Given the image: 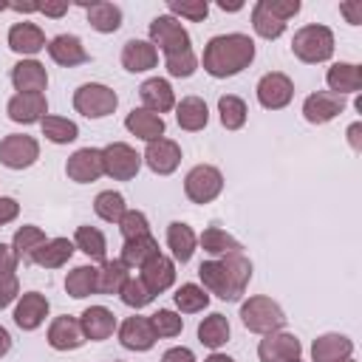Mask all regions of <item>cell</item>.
<instances>
[{"label":"cell","mask_w":362,"mask_h":362,"mask_svg":"<svg viewBox=\"0 0 362 362\" xmlns=\"http://www.w3.org/2000/svg\"><path fill=\"white\" fill-rule=\"evenodd\" d=\"M74 249H79L90 260H105L107 240H105V235L96 226H79L76 235H74Z\"/></svg>","instance_id":"obj_42"},{"label":"cell","mask_w":362,"mask_h":362,"mask_svg":"<svg viewBox=\"0 0 362 362\" xmlns=\"http://www.w3.org/2000/svg\"><path fill=\"white\" fill-rule=\"evenodd\" d=\"M8 8H14V11H25V14H31V11H40V3H8Z\"/></svg>","instance_id":"obj_59"},{"label":"cell","mask_w":362,"mask_h":362,"mask_svg":"<svg viewBox=\"0 0 362 362\" xmlns=\"http://www.w3.org/2000/svg\"><path fill=\"white\" fill-rule=\"evenodd\" d=\"M127 277H130V269L122 260H102L99 277H96V291L113 297V294L122 291V286L127 283Z\"/></svg>","instance_id":"obj_36"},{"label":"cell","mask_w":362,"mask_h":362,"mask_svg":"<svg viewBox=\"0 0 362 362\" xmlns=\"http://www.w3.org/2000/svg\"><path fill=\"white\" fill-rule=\"evenodd\" d=\"M88 14V23L93 31L99 34H113L119 31L122 25V8L116 3H107V0H96V3H79Z\"/></svg>","instance_id":"obj_28"},{"label":"cell","mask_w":362,"mask_h":362,"mask_svg":"<svg viewBox=\"0 0 362 362\" xmlns=\"http://www.w3.org/2000/svg\"><path fill=\"white\" fill-rule=\"evenodd\" d=\"M201 249L212 257H226V255H243V246L240 240H235L229 232H223L221 226H206L198 238Z\"/></svg>","instance_id":"obj_32"},{"label":"cell","mask_w":362,"mask_h":362,"mask_svg":"<svg viewBox=\"0 0 362 362\" xmlns=\"http://www.w3.org/2000/svg\"><path fill=\"white\" fill-rule=\"evenodd\" d=\"M65 173L71 181L76 184H90L99 175H105V164H102V150L99 147H79L68 161H65Z\"/></svg>","instance_id":"obj_12"},{"label":"cell","mask_w":362,"mask_h":362,"mask_svg":"<svg viewBox=\"0 0 362 362\" xmlns=\"http://www.w3.org/2000/svg\"><path fill=\"white\" fill-rule=\"evenodd\" d=\"M161 362H195V354L187 345H175V348H167L161 354Z\"/></svg>","instance_id":"obj_54"},{"label":"cell","mask_w":362,"mask_h":362,"mask_svg":"<svg viewBox=\"0 0 362 362\" xmlns=\"http://www.w3.org/2000/svg\"><path fill=\"white\" fill-rule=\"evenodd\" d=\"M6 8H8V3H3V0H0V11H6Z\"/></svg>","instance_id":"obj_62"},{"label":"cell","mask_w":362,"mask_h":362,"mask_svg":"<svg viewBox=\"0 0 362 362\" xmlns=\"http://www.w3.org/2000/svg\"><path fill=\"white\" fill-rule=\"evenodd\" d=\"M218 113H221V124L226 130H240L249 119V110H246V102L235 93H226L218 99Z\"/></svg>","instance_id":"obj_41"},{"label":"cell","mask_w":362,"mask_h":362,"mask_svg":"<svg viewBox=\"0 0 362 362\" xmlns=\"http://www.w3.org/2000/svg\"><path fill=\"white\" fill-rule=\"evenodd\" d=\"M93 212H96L102 221H107V223H119V218L127 212L124 195L116 192V189H105V192H99L96 201H93Z\"/></svg>","instance_id":"obj_44"},{"label":"cell","mask_w":362,"mask_h":362,"mask_svg":"<svg viewBox=\"0 0 362 362\" xmlns=\"http://www.w3.org/2000/svg\"><path fill=\"white\" fill-rule=\"evenodd\" d=\"M45 48H48L51 59L57 65H62V68H74V65H82V62L90 59V54L85 51L82 40L76 34H57Z\"/></svg>","instance_id":"obj_22"},{"label":"cell","mask_w":362,"mask_h":362,"mask_svg":"<svg viewBox=\"0 0 362 362\" xmlns=\"http://www.w3.org/2000/svg\"><path fill=\"white\" fill-rule=\"evenodd\" d=\"M339 14H345L351 25H359L362 23V3H339Z\"/></svg>","instance_id":"obj_55"},{"label":"cell","mask_w":362,"mask_h":362,"mask_svg":"<svg viewBox=\"0 0 362 362\" xmlns=\"http://www.w3.org/2000/svg\"><path fill=\"white\" fill-rule=\"evenodd\" d=\"M218 8H221V11H240V8H243V3H240V0H235V3L221 0V3H218Z\"/></svg>","instance_id":"obj_60"},{"label":"cell","mask_w":362,"mask_h":362,"mask_svg":"<svg viewBox=\"0 0 362 362\" xmlns=\"http://www.w3.org/2000/svg\"><path fill=\"white\" fill-rule=\"evenodd\" d=\"M40 11L45 17H62L68 11V3L65 0H59V3H40Z\"/></svg>","instance_id":"obj_57"},{"label":"cell","mask_w":362,"mask_h":362,"mask_svg":"<svg viewBox=\"0 0 362 362\" xmlns=\"http://www.w3.org/2000/svg\"><path fill=\"white\" fill-rule=\"evenodd\" d=\"M119 300L127 305V308H144V305H150L153 303V294H150V288L141 283V277H127V283L122 286V291H119Z\"/></svg>","instance_id":"obj_45"},{"label":"cell","mask_w":362,"mask_h":362,"mask_svg":"<svg viewBox=\"0 0 362 362\" xmlns=\"http://www.w3.org/2000/svg\"><path fill=\"white\" fill-rule=\"evenodd\" d=\"M119 232L124 240L130 238H139V235H150V221L141 209H127L122 218H119Z\"/></svg>","instance_id":"obj_49"},{"label":"cell","mask_w":362,"mask_h":362,"mask_svg":"<svg viewBox=\"0 0 362 362\" xmlns=\"http://www.w3.org/2000/svg\"><path fill=\"white\" fill-rule=\"evenodd\" d=\"M45 45H48V42H45V31H42L37 23L23 20V23H14V25L8 28V48H11L14 54L34 57V54H40Z\"/></svg>","instance_id":"obj_19"},{"label":"cell","mask_w":362,"mask_h":362,"mask_svg":"<svg viewBox=\"0 0 362 362\" xmlns=\"http://www.w3.org/2000/svg\"><path fill=\"white\" fill-rule=\"evenodd\" d=\"M102 164L105 175H110L113 181H130L141 170V156L124 141H110L107 147H102Z\"/></svg>","instance_id":"obj_8"},{"label":"cell","mask_w":362,"mask_h":362,"mask_svg":"<svg viewBox=\"0 0 362 362\" xmlns=\"http://www.w3.org/2000/svg\"><path fill=\"white\" fill-rule=\"evenodd\" d=\"M116 105H119L116 90L102 82H85L74 90V107L85 119H105L116 110Z\"/></svg>","instance_id":"obj_5"},{"label":"cell","mask_w":362,"mask_h":362,"mask_svg":"<svg viewBox=\"0 0 362 362\" xmlns=\"http://www.w3.org/2000/svg\"><path fill=\"white\" fill-rule=\"evenodd\" d=\"M40 127H42V136H45L48 141H54V144H71V141H76V136H79L76 122H71V119H65V116H45V119L40 122Z\"/></svg>","instance_id":"obj_43"},{"label":"cell","mask_w":362,"mask_h":362,"mask_svg":"<svg viewBox=\"0 0 362 362\" xmlns=\"http://www.w3.org/2000/svg\"><path fill=\"white\" fill-rule=\"evenodd\" d=\"M156 331H153V322L150 317H127L122 325H119V342L127 348V351H150L156 345Z\"/></svg>","instance_id":"obj_18"},{"label":"cell","mask_w":362,"mask_h":362,"mask_svg":"<svg viewBox=\"0 0 362 362\" xmlns=\"http://www.w3.org/2000/svg\"><path fill=\"white\" fill-rule=\"evenodd\" d=\"M11 85L17 93H42L48 88L45 65L37 59H20L11 68Z\"/></svg>","instance_id":"obj_21"},{"label":"cell","mask_w":362,"mask_h":362,"mask_svg":"<svg viewBox=\"0 0 362 362\" xmlns=\"http://www.w3.org/2000/svg\"><path fill=\"white\" fill-rule=\"evenodd\" d=\"M240 322L252 334H272V331H283L286 314H283V308L272 297L257 294V297H249L240 305Z\"/></svg>","instance_id":"obj_4"},{"label":"cell","mask_w":362,"mask_h":362,"mask_svg":"<svg viewBox=\"0 0 362 362\" xmlns=\"http://www.w3.org/2000/svg\"><path fill=\"white\" fill-rule=\"evenodd\" d=\"M221 189H223V175L212 164H195L184 178V192L192 204H209L221 195Z\"/></svg>","instance_id":"obj_7"},{"label":"cell","mask_w":362,"mask_h":362,"mask_svg":"<svg viewBox=\"0 0 362 362\" xmlns=\"http://www.w3.org/2000/svg\"><path fill=\"white\" fill-rule=\"evenodd\" d=\"M195 243H198V238H195V232H192L189 223L173 221V223L167 226V246H170V252H173V257H175L178 263H187V260L192 257Z\"/></svg>","instance_id":"obj_33"},{"label":"cell","mask_w":362,"mask_h":362,"mask_svg":"<svg viewBox=\"0 0 362 362\" xmlns=\"http://www.w3.org/2000/svg\"><path fill=\"white\" fill-rule=\"evenodd\" d=\"M198 277L204 288L226 303L240 300L252 280V263L243 255H226V257H212L198 266Z\"/></svg>","instance_id":"obj_2"},{"label":"cell","mask_w":362,"mask_h":362,"mask_svg":"<svg viewBox=\"0 0 362 362\" xmlns=\"http://www.w3.org/2000/svg\"><path fill=\"white\" fill-rule=\"evenodd\" d=\"M6 113L11 122L17 124H34V122H42L45 113H48V102H45V93H14L6 105Z\"/></svg>","instance_id":"obj_16"},{"label":"cell","mask_w":362,"mask_h":362,"mask_svg":"<svg viewBox=\"0 0 362 362\" xmlns=\"http://www.w3.org/2000/svg\"><path fill=\"white\" fill-rule=\"evenodd\" d=\"M229 334H232V328H229V320L223 317V314H209V317H204L201 322H198V342L201 345H206L209 351H218L221 345H226L229 342Z\"/></svg>","instance_id":"obj_35"},{"label":"cell","mask_w":362,"mask_h":362,"mask_svg":"<svg viewBox=\"0 0 362 362\" xmlns=\"http://www.w3.org/2000/svg\"><path fill=\"white\" fill-rule=\"evenodd\" d=\"M141 274V283L150 288V294L156 297V294H161V291H167L173 283H175V263L167 257V255H156V257H150L141 269H139Z\"/></svg>","instance_id":"obj_20"},{"label":"cell","mask_w":362,"mask_h":362,"mask_svg":"<svg viewBox=\"0 0 362 362\" xmlns=\"http://www.w3.org/2000/svg\"><path fill=\"white\" fill-rule=\"evenodd\" d=\"M175 122L181 130H204L209 122V107L201 96H184L181 102H175Z\"/></svg>","instance_id":"obj_30"},{"label":"cell","mask_w":362,"mask_h":362,"mask_svg":"<svg viewBox=\"0 0 362 362\" xmlns=\"http://www.w3.org/2000/svg\"><path fill=\"white\" fill-rule=\"evenodd\" d=\"M303 354V345L294 334L288 331H272V334H263L260 345H257V356L260 362H291V359H300Z\"/></svg>","instance_id":"obj_11"},{"label":"cell","mask_w":362,"mask_h":362,"mask_svg":"<svg viewBox=\"0 0 362 362\" xmlns=\"http://www.w3.org/2000/svg\"><path fill=\"white\" fill-rule=\"evenodd\" d=\"M345 362H354V359H345Z\"/></svg>","instance_id":"obj_64"},{"label":"cell","mask_w":362,"mask_h":362,"mask_svg":"<svg viewBox=\"0 0 362 362\" xmlns=\"http://www.w3.org/2000/svg\"><path fill=\"white\" fill-rule=\"evenodd\" d=\"M291 362H303V359H291Z\"/></svg>","instance_id":"obj_63"},{"label":"cell","mask_w":362,"mask_h":362,"mask_svg":"<svg viewBox=\"0 0 362 362\" xmlns=\"http://www.w3.org/2000/svg\"><path fill=\"white\" fill-rule=\"evenodd\" d=\"M158 255V240L153 238V235H139V238H130V240H124V246H122V263L127 266V269H141L150 257H156Z\"/></svg>","instance_id":"obj_34"},{"label":"cell","mask_w":362,"mask_h":362,"mask_svg":"<svg viewBox=\"0 0 362 362\" xmlns=\"http://www.w3.org/2000/svg\"><path fill=\"white\" fill-rule=\"evenodd\" d=\"M348 144H351V150L362 153V122H354L348 127Z\"/></svg>","instance_id":"obj_56"},{"label":"cell","mask_w":362,"mask_h":362,"mask_svg":"<svg viewBox=\"0 0 362 362\" xmlns=\"http://www.w3.org/2000/svg\"><path fill=\"white\" fill-rule=\"evenodd\" d=\"M124 127L136 136V139H141V141H156V139H161L164 136V119L158 116V113H153V110H144V107H133L130 113H127V119H124Z\"/></svg>","instance_id":"obj_27"},{"label":"cell","mask_w":362,"mask_h":362,"mask_svg":"<svg viewBox=\"0 0 362 362\" xmlns=\"http://www.w3.org/2000/svg\"><path fill=\"white\" fill-rule=\"evenodd\" d=\"M8 351H11V334L0 325V356H6Z\"/></svg>","instance_id":"obj_58"},{"label":"cell","mask_w":362,"mask_h":362,"mask_svg":"<svg viewBox=\"0 0 362 362\" xmlns=\"http://www.w3.org/2000/svg\"><path fill=\"white\" fill-rule=\"evenodd\" d=\"M79 325H82L85 339L102 342L116 331V314L110 308H105V305H90V308H85L79 314Z\"/></svg>","instance_id":"obj_24"},{"label":"cell","mask_w":362,"mask_h":362,"mask_svg":"<svg viewBox=\"0 0 362 362\" xmlns=\"http://www.w3.org/2000/svg\"><path fill=\"white\" fill-rule=\"evenodd\" d=\"M325 82H328L331 93H339V96L356 93L362 88V68L354 62H334L325 71Z\"/></svg>","instance_id":"obj_29"},{"label":"cell","mask_w":362,"mask_h":362,"mask_svg":"<svg viewBox=\"0 0 362 362\" xmlns=\"http://www.w3.org/2000/svg\"><path fill=\"white\" fill-rule=\"evenodd\" d=\"M167 8H170V14L175 20L178 17H187L189 23H201L209 14V3L206 0H170Z\"/></svg>","instance_id":"obj_47"},{"label":"cell","mask_w":362,"mask_h":362,"mask_svg":"<svg viewBox=\"0 0 362 362\" xmlns=\"http://www.w3.org/2000/svg\"><path fill=\"white\" fill-rule=\"evenodd\" d=\"M291 99H294V82L286 74L269 71V74L260 76V82H257V102L266 110H283Z\"/></svg>","instance_id":"obj_10"},{"label":"cell","mask_w":362,"mask_h":362,"mask_svg":"<svg viewBox=\"0 0 362 362\" xmlns=\"http://www.w3.org/2000/svg\"><path fill=\"white\" fill-rule=\"evenodd\" d=\"M48 345L54 351H76L85 345V334L76 317H54V322L48 325Z\"/></svg>","instance_id":"obj_17"},{"label":"cell","mask_w":362,"mask_h":362,"mask_svg":"<svg viewBox=\"0 0 362 362\" xmlns=\"http://www.w3.org/2000/svg\"><path fill=\"white\" fill-rule=\"evenodd\" d=\"M17 215H20V204L14 198H8V195H0V226L11 223Z\"/></svg>","instance_id":"obj_53"},{"label":"cell","mask_w":362,"mask_h":362,"mask_svg":"<svg viewBox=\"0 0 362 362\" xmlns=\"http://www.w3.org/2000/svg\"><path fill=\"white\" fill-rule=\"evenodd\" d=\"M96 277H99V269L93 266H76L68 272L65 277V291L74 297V300H85L90 294H96Z\"/></svg>","instance_id":"obj_38"},{"label":"cell","mask_w":362,"mask_h":362,"mask_svg":"<svg viewBox=\"0 0 362 362\" xmlns=\"http://www.w3.org/2000/svg\"><path fill=\"white\" fill-rule=\"evenodd\" d=\"M20 297V283L17 277H0V308L11 305Z\"/></svg>","instance_id":"obj_51"},{"label":"cell","mask_w":362,"mask_h":362,"mask_svg":"<svg viewBox=\"0 0 362 362\" xmlns=\"http://www.w3.org/2000/svg\"><path fill=\"white\" fill-rule=\"evenodd\" d=\"M150 42H153L156 51H161L164 57H173V54H181V51H189V48H192L189 31H187L173 14H158V17H153V23H150Z\"/></svg>","instance_id":"obj_6"},{"label":"cell","mask_w":362,"mask_h":362,"mask_svg":"<svg viewBox=\"0 0 362 362\" xmlns=\"http://www.w3.org/2000/svg\"><path fill=\"white\" fill-rule=\"evenodd\" d=\"M40 158V144L28 133H8L0 141V164L8 170H25Z\"/></svg>","instance_id":"obj_9"},{"label":"cell","mask_w":362,"mask_h":362,"mask_svg":"<svg viewBox=\"0 0 362 362\" xmlns=\"http://www.w3.org/2000/svg\"><path fill=\"white\" fill-rule=\"evenodd\" d=\"M255 59V40L249 34H218L204 45V71L215 79H226L249 68Z\"/></svg>","instance_id":"obj_1"},{"label":"cell","mask_w":362,"mask_h":362,"mask_svg":"<svg viewBox=\"0 0 362 362\" xmlns=\"http://www.w3.org/2000/svg\"><path fill=\"white\" fill-rule=\"evenodd\" d=\"M354 354V342L345 334H322L311 342L314 362H345Z\"/></svg>","instance_id":"obj_26"},{"label":"cell","mask_w":362,"mask_h":362,"mask_svg":"<svg viewBox=\"0 0 362 362\" xmlns=\"http://www.w3.org/2000/svg\"><path fill=\"white\" fill-rule=\"evenodd\" d=\"M204 362H235V359H232V356H226V354H218V351H212V354H209Z\"/></svg>","instance_id":"obj_61"},{"label":"cell","mask_w":362,"mask_h":362,"mask_svg":"<svg viewBox=\"0 0 362 362\" xmlns=\"http://www.w3.org/2000/svg\"><path fill=\"white\" fill-rule=\"evenodd\" d=\"M14 269H17V255L11 246L0 243V277H14Z\"/></svg>","instance_id":"obj_52"},{"label":"cell","mask_w":362,"mask_h":362,"mask_svg":"<svg viewBox=\"0 0 362 362\" xmlns=\"http://www.w3.org/2000/svg\"><path fill=\"white\" fill-rule=\"evenodd\" d=\"M164 68H167L170 76H175V79H187V76L195 74V68H198V57H195V51L189 48V51L164 57Z\"/></svg>","instance_id":"obj_48"},{"label":"cell","mask_w":362,"mask_h":362,"mask_svg":"<svg viewBox=\"0 0 362 362\" xmlns=\"http://www.w3.org/2000/svg\"><path fill=\"white\" fill-rule=\"evenodd\" d=\"M74 252H76V249H74V240H68V238H51V240H45V243L34 252L31 263H37V266H42V269H59V266H65V263L71 260Z\"/></svg>","instance_id":"obj_31"},{"label":"cell","mask_w":362,"mask_h":362,"mask_svg":"<svg viewBox=\"0 0 362 362\" xmlns=\"http://www.w3.org/2000/svg\"><path fill=\"white\" fill-rule=\"evenodd\" d=\"M158 62V51L150 40H127L122 48V68L130 74H144L150 68H156Z\"/></svg>","instance_id":"obj_25"},{"label":"cell","mask_w":362,"mask_h":362,"mask_svg":"<svg viewBox=\"0 0 362 362\" xmlns=\"http://www.w3.org/2000/svg\"><path fill=\"white\" fill-rule=\"evenodd\" d=\"M263 3H266V8H269L274 17H280L283 23H288L291 17H297L300 8H303L300 0H263Z\"/></svg>","instance_id":"obj_50"},{"label":"cell","mask_w":362,"mask_h":362,"mask_svg":"<svg viewBox=\"0 0 362 362\" xmlns=\"http://www.w3.org/2000/svg\"><path fill=\"white\" fill-rule=\"evenodd\" d=\"M48 238H45V232L40 229V226H31V223H25V226H20L17 232H14V238H11V249H14V255H17V260H23V263H31V257H34V252L45 243Z\"/></svg>","instance_id":"obj_37"},{"label":"cell","mask_w":362,"mask_h":362,"mask_svg":"<svg viewBox=\"0 0 362 362\" xmlns=\"http://www.w3.org/2000/svg\"><path fill=\"white\" fill-rule=\"evenodd\" d=\"M252 28H255V34L263 37V40H277V37L286 31V23H283L280 17H274V14L266 8L263 0H257L255 8H252Z\"/></svg>","instance_id":"obj_40"},{"label":"cell","mask_w":362,"mask_h":362,"mask_svg":"<svg viewBox=\"0 0 362 362\" xmlns=\"http://www.w3.org/2000/svg\"><path fill=\"white\" fill-rule=\"evenodd\" d=\"M173 300H175L181 314H195V311H204L209 305V291L204 286H198V283H181L175 288Z\"/></svg>","instance_id":"obj_39"},{"label":"cell","mask_w":362,"mask_h":362,"mask_svg":"<svg viewBox=\"0 0 362 362\" xmlns=\"http://www.w3.org/2000/svg\"><path fill=\"white\" fill-rule=\"evenodd\" d=\"M342 110H345V96L331 93V90H317V93L305 96V102H303V116L311 124H328Z\"/></svg>","instance_id":"obj_13"},{"label":"cell","mask_w":362,"mask_h":362,"mask_svg":"<svg viewBox=\"0 0 362 362\" xmlns=\"http://www.w3.org/2000/svg\"><path fill=\"white\" fill-rule=\"evenodd\" d=\"M139 96L144 102V110H153V113H167L175 107V93H173V85L161 76H150L141 82L139 88Z\"/></svg>","instance_id":"obj_23"},{"label":"cell","mask_w":362,"mask_h":362,"mask_svg":"<svg viewBox=\"0 0 362 362\" xmlns=\"http://www.w3.org/2000/svg\"><path fill=\"white\" fill-rule=\"evenodd\" d=\"M141 161L156 173V175H170L178 170L181 164V147L173 141V139H156V141H147V150L141 156Z\"/></svg>","instance_id":"obj_14"},{"label":"cell","mask_w":362,"mask_h":362,"mask_svg":"<svg viewBox=\"0 0 362 362\" xmlns=\"http://www.w3.org/2000/svg\"><path fill=\"white\" fill-rule=\"evenodd\" d=\"M291 54L308 65L328 62L334 54V31L328 25H320V23L303 25L291 40Z\"/></svg>","instance_id":"obj_3"},{"label":"cell","mask_w":362,"mask_h":362,"mask_svg":"<svg viewBox=\"0 0 362 362\" xmlns=\"http://www.w3.org/2000/svg\"><path fill=\"white\" fill-rule=\"evenodd\" d=\"M150 322H153L156 337H164V339L178 337V334H181V328H184L181 314H175V311H170V308H158V311L150 317Z\"/></svg>","instance_id":"obj_46"},{"label":"cell","mask_w":362,"mask_h":362,"mask_svg":"<svg viewBox=\"0 0 362 362\" xmlns=\"http://www.w3.org/2000/svg\"><path fill=\"white\" fill-rule=\"evenodd\" d=\"M48 308H51V303H48L45 294H40V291H25V294H20V300H17V305H14V322H17V328H23V331H37V328L45 322Z\"/></svg>","instance_id":"obj_15"}]
</instances>
